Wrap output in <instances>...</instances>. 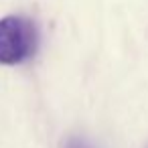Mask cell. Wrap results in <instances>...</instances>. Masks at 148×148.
<instances>
[{
    "label": "cell",
    "instance_id": "2",
    "mask_svg": "<svg viewBox=\"0 0 148 148\" xmlns=\"http://www.w3.org/2000/svg\"><path fill=\"white\" fill-rule=\"evenodd\" d=\"M65 148H91L83 138H69L65 142Z\"/></svg>",
    "mask_w": 148,
    "mask_h": 148
},
{
    "label": "cell",
    "instance_id": "1",
    "mask_svg": "<svg viewBox=\"0 0 148 148\" xmlns=\"http://www.w3.org/2000/svg\"><path fill=\"white\" fill-rule=\"evenodd\" d=\"M39 37L35 25L25 16L0 18V65H18L35 55Z\"/></svg>",
    "mask_w": 148,
    "mask_h": 148
}]
</instances>
